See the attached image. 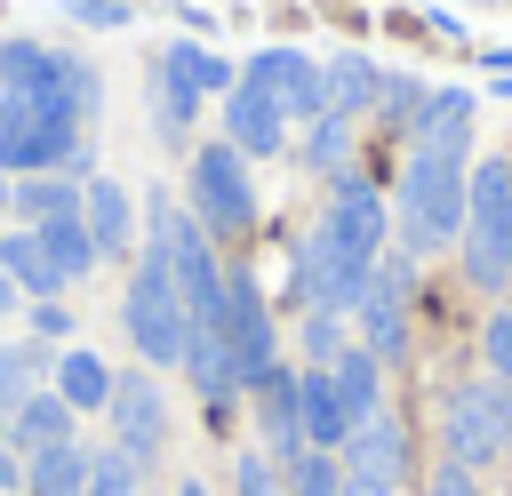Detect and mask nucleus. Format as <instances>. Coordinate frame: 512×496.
Instances as JSON below:
<instances>
[{
	"instance_id": "f257e3e1",
	"label": "nucleus",
	"mask_w": 512,
	"mask_h": 496,
	"mask_svg": "<svg viewBox=\"0 0 512 496\" xmlns=\"http://www.w3.org/2000/svg\"><path fill=\"white\" fill-rule=\"evenodd\" d=\"M464 184H472V160L464 152H432V144H408V168H400V256H440L448 240H464Z\"/></svg>"
},
{
	"instance_id": "f03ea898",
	"label": "nucleus",
	"mask_w": 512,
	"mask_h": 496,
	"mask_svg": "<svg viewBox=\"0 0 512 496\" xmlns=\"http://www.w3.org/2000/svg\"><path fill=\"white\" fill-rule=\"evenodd\" d=\"M120 320H128V344L152 360V368H184V336H192V312L168 280V264L144 248L136 272H128V296H120Z\"/></svg>"
},
{
	"instance_id": "7ed1b4c3",
	"label": "nucleus",
	"mask_w": 512,
	"mask_h": 496,
	"mask_svg": "<svg viewBox=\"0 0 512 496\" xmlns=\"http://www.w3.org/2000/svg\"><path fill=\"white\" fill-rule=\"evenodd\" d=\"M192 216L208 232H248L256 224V184H248V160L232 144H200L192 152Z\"/></svg>"
},
{
	"instance_id": "20e7f679",
	"label": "nucleus",
	"mask_w": 512,
	"mask_h": 496,
	"mask_svg": "<svg viewBox=\"0 0 512 496\" xmlns=\"http://www.w3.org/2000/svg\"><path fill=\"white\" fill-rule=\"evenodd\" d=\"M408 288H416V272H408V256H376V272H368V288H360V344L376 352V360H400L408 352Z\"/></svg>"
},
{
	"instance_id": "39448f33",
	"label": "nucleus",
	"mask_w": 512,
	"mask_h": 496,
	"mask_svg": "<svg viewBox=\"0 0 512 496\" xmlns=\"http://www.w3.org/2000/svg\"><path fill=\"white\" fill-rule=\"evenodd\" d=\"M216 336L240 368V384H256L272 368V312H264V288L256 272H224V312H216Z\"/></svg>"
},
{
	"instance_id": "423d86ee",
	"label": "nucleus",
	"mask_w": 512,
	"mask_h": 496,
	"mask_svg": "<svg viewBox=\"0 0 512 496\" xmlns=\"http://www.w3.org/2000/svg\"><path fill=\"white\" fill-rule=\"evenodd\" d=\"M104 416H112V448L128 456V464H152L160 448H168V400H160V384L136 368V376H112V400H104Z\"/></svg>"
},
{
	"instance_id": "0eeeda50",
	"label": "nucleus",
	"mask_w": 512,
	"mask_h": 496,
	"mask_svg": "<svg viewBox=\"0 0 512 496\" xmlns=\"http://www.w3.org/2000/svg\"><path fill=\"white\" fill-rule=\"evenodd\" d=\"M240 80L256 88V96H272L288 120H312V112H328V88H320V64L304 56V48H256L248 64H240Z\"/></svg>"
},
{
	"instance_id": "6e6552de",
	"label": "nucleus",
	"mask_w": 512,
	"mask_h": 496,
	"mask_svg": "<svg viewBox=\"0 0 512 496\" xmlns=\"http://www.w3.org/2000/svg\"><path fill=\"white\" fill-rule=\"evenodd\" d=\"M320 232H328L344 256L376 264V256H384V192L360 184L352 168H336V192H328V208H320Z\"/></svg>"
},
{
	"instance_id": "1a4fd4ad",
	"label": "nucleus",
	"mask_w": 512,
	"mask_h": 496,
	"mask_svg": "<svg viewBox=\"0 0 512 496\" xmlns=\"http://www.w3.org/2000/svg\"><path fill=\"white\" fill-rule=\"evenodd\" d=\"M368 272H376V264L344 256L328 232H312V240H304V256H296V296H304V312H352V304H360V288H368Z\"/></svg>"
},
{
	"instance_id": "9d476101",
	"label": "nucleus",
	"mask_w": 512,
	"mask_h": 496,
	"mask_svg": "<svg viewBox=\"0 0 512 496\" xmlns=\"http://www.w3.org/2000/svg\"><path fill=\"white\" fill-rule=\"evenodd\" d=\"M440 440H448V464H464V472H480V464L504 456V424L488 408V384H456L440 400Z\"/></svg>"
},
{
	"instance_id": "9b49d317",
	"label": "nucleus",
	"mask_w": 512,
	"mask_h": 496,
	"mask_svg": "<svg viewBox=\"0 0 512 496\" xmlns=\"http://www.w3.org/2000/svg\"><path fill=\"white\" fill-rule=\"evenodd\" d=\"M224 144L240 152V160H272L280 144H288V112L272 104V96H256L248 80L224 96Z\"/></svg>"
},
{
	"instance_id": "f8f14e48",
	"label": "nucleus",
	"mask_w": 512,
	"mask_h": 496,
	"mask_svg": "<svg viewBox=\"0 0 512 496\" xmlns=\"http://www.w3.org/2000/svg\"><path fill=\"white\" fill-rule=\"evenodd\" d=\"M248 392H256V424H264V448H272V464H288V456H304L312 440H304V408H296V376H288V368L272 360V368H264V376L248 384Z\"/></svg>"
},
{
	"instance_id": "ddd939ff",
	"label": "nucleus",
	"mask_w": 512,
	"mask_h": 496,
	"mask_svg": "<svg viewBox=\"0 0 512 496\" xmlns=\"http://www.w3.org/2000/svg\"><path fill=\"white\" fill-rule=\"evenodd\" d=\"M80 216H88L96 256H128V240L144 232V224H136V200H128L120 176H88V184H80Z\"/></svg>"
},
{
	"instance_id": "4468645a",
	"label": "nucleus",
	"mask_w": 512,
	"mask_h": 496,
	"mask_svg": "<svg viewBox=\"0 0 512 496\" xmlns=\"http://www.w3.org/2000/svg\"><path fill=\"white\" fill-rule=\"evenodd\" d=\"M184 376H192V392L208 400V408H232L248 384H240V368H232V352H224V336L216 328H192L184 336Z\"/></svg>"
},
{
	"instance_id": "2eb2a0df",
	"label": "nucleus",
	"mask_w": 512,
	"mask_h": 496,
	"mask_svg": "<svg viewBox=\"0 0 512 496\" xmlns=\"http://www.w3.org/2000/svg\"><path fill=\"white\" fill-rule=\"evenodd\" d=\"M336 464L344 472H368V480H400L408 472V432L392 416H368V424H352V440H344Z\"/></svg>"
},
{
	"instance_id": "dca6fc26",
	"label": "nucleus",
	"mask_w": 512,
	"mask_h": 496,
	"mask_svg": "<svg viewBox=\"0 0 512 496\" xmlns=\"http://www.w3.org/2000/svg\"><path fill=\"white\" fill-rule=\"evenodd\" d=\"M320 88H328V112H336V120H360V112H376L384 72H376L368 56H352V48H344V56H328V64H320Z\"/></svg>"
},
{
	"instance_id": "f3484780",
	"label": "nucleus",
	"mask_w": 512,
	"mask_h": 496,
	"mask_svg": "<svg viewBox=\"0 0 512 496\" xmlns=\"http://www.w3.org/2000/svg\"><path fill=\"white\" fill-rule=\"evenodd\" d=\"M48 392H64V408H72V416H96V408L112 400V368H104L96 352L64 344V352H56V368H48Z\"/></svg>"
},
{
	"instance_id": "a211bd4d",
	"label": "nucleus",
	"mask_w": 512,
	"mask_h": 496,
	"mask_svg": "<svg viewBox=\"0 0 512 496\" xmlns=\"http://www.w3.org/2000/svg\"><path fill=\"white\" fill-rule=\"evenodd\" d=\"M32 232H40V248H48V264H56L64 280H88V272L104 264V256H96V240H88V216H80V208H56V216H40Z\"/></svg>"
},
{
	"instance_id": "6ab92c4d",
	"label": "nucleus",
	"mask_w": 512,
	"mask_h": 496,
	"mask_svg": "<svg viewBox=\"0 0 512 496\" xmlns=\"http://www.w3.org/2000/svg\"><path fill=\"white\" fill-rule=\"evenodd\" d=\"M296 408H304V440H312V448H344V440H352V416H344L328 368H304V376H296Z\"/></svg>"
},
{
	"instance_id": "aec40b11",
	"label": "nucleus",
	"mask_w": 512,
	"mask_h": 496,
	"mask_svg": "<svg viewBox=\"0 0 512 496\" xmlns=\"http://www.w3.org/2000/svg\"><path fill=\"white\" fill-rule=\"evenodd\" d=\"M8 440L32 456V448H56V440H72V408H64V392H24L16 408H8Z\"/></svg>"
},
{
	"instance_id": "412c9836",
	"label": "nucleus",
	"mask_w": 512,
	"mask_h": 496,
	"mask_svg": "<svg viewBox=\"0 0 512 496\" xmlns=\"http://www.w3.org/2000/svg\"><path fill=\"white\" fill-rule=\"evenodd\" d=\"M328 384H336L344 416H352V424H368V416H376V384H384V360H376L368 344H344V352L328 360Z\"/></svg>"
},
{
	"instance_id": "4be33fe9",
	"label": "nucleus",
	"mask_w": 512,
	"mask_h": 496,
	"mask_svg": "<svg viewBox=\"0 0 512 496\" xmlns=\"http://www.w3.org/2000/svg\"><path fill=\"white\" fill-rule=\"evenodd\" d=\"M408 144L464 152V144H472V88H432V104H424V120H416V136H408Z\"/></svg>"
},
{
	"instance_id": "5701e85b",
	"label": "nucleus",
	"mask_w": 512,
	"mask_h": 496,
	"mask_svg": "<svg viewBox=\"0 0 512 496\" xmlns=\"http://www.w3.org/2000/svg\"><path fill=\"white\" fill-rule=\"evenodd\" d=\"M24 488L32 496H88V448H72V440L32 448L24 456Z\"/></svg>"
},
{
	"instance_id": "b1692460",
	"label": "nucleus",
	"mask_w": 512,
	"mask_h": 496,
	"mask_svg": "<svg viewBox=\"0 0 512 496\" xmlns=\"http://www.w3.org/2000/svg\"><path fill=\"white\" fill-rule=\"evenodd\" d=\"M0 272H8L24 296H56V288H64V272L48 264L40 232H0Z\"/></svg>"
},
{
	"instance_id": "393cba45",
	"label": "nucleus",
	"mask_w": 512,
	"mask_h": 496,
	"mask_svg": "<svg viewBox=\"0 0 512 496\" xmlns=\"http://www.w3.org/2000/svg\"><path fill=\"white\" fill-rule=\"evenodd\" d=\"M160 72H168V80H184V88H200V96H232V88H240V72H232L224 56H208V48H192V40L160 48Z\"/></svg>"
},
{
	"instance_id": "a878e982",
	"label": "nucleus",
	"mask_w": 512,
	"mask_h": 496,
	"mask_svg": "<svg viewBox=\"0 0 512 496\" xmlns=\"http://www.w3.org/2000/svg\"><path fill=\"white\" fill-rule=\"evenodd\" d=\"M56 368V352L40 344V336H24V344H0V424H8V408L24 400V392H40V376Z\"/></svg>"
},
{
	"instance_id": "bb28decb",
	"label": "nucleus",
	"mask_w": 512,
	"mask_h": 496,
	"mask_svg": "<svg viewBox=\"0 0 512 496\" xmlns=\"http://www.w3.org/2000/svg\"><path fill=\"white\" fill-rule=\"evenodd\" d=\"M424 104H432V88H424L416 72H384V96H376V112H384V128H392V136H416Z\"/></svg>"
},
{
	"instance_id": "cd10ccee",
	"label": "nucleus",
	"mask_w": 512,
	"mask_h": 496,
	"mask_svg": "<svg viewBox=\"0 0 512 496\" xmlns=\"http://www.w3.org/2000/svg\"><path fill=\"white\" fill-rule=\"evenodd\" d=\"M8 208H24V216L40 224V216H56V208H80V184H72L64 168H48V176H24V184L8 192Z\"/></svg>"
},
{
	"instance_id": "c85d7f7f",
	"label": "nucleus",
	"mask_w": 512,
	"mask_h": 496,
	"mask_svg": "<svg viewBox=\"0 0 512 496\" xmlns=\"http://www.w3.org/2000/svg\"><path fill=\"white\" fill-rule=\"evenodd\" d=\"M344 152H352V120L312 112V120H304V160H312V168H344Z\"/></svg>"
},
{
	"instance_id": "c756f323",
	"label": "nucleus",
	"mask_w": 512,
	"mask_h": 496,
	"mask_svg": "<svg viewBox=\"0 0 512 496\" xmlns=\"http://www.w3.org/2000/svg\"><path fill=\"white\" fill-rule=\"evenodd\" d=\"M232 496H288V480H280V464L264 448H240L232 456Z\"/></svg>"
},
{
	"instance_id": "7c9ffc66",
	"label": "nucleus",
	"mask_w": 512,
	"mask_h": 496,
	"mask_svg": "<svg viewBox=\"0 0 512 496\" xmlns=\"http://www.w3.org/2000/svg\"><path fill=\"white\" fill-rule=\"evenodd\" d=\"M136 472H144V464H128L120 448H104V456H88V496H144Z\"/></svg>"
},
{
	"instance_id": "2f4dec72",
	"label": "nucleus",
	"mask_w": 512,
	"mask_h": 496,
	"mask_svg": "<svg viewBox=\"0 0 512 496\" xmlns=\"http://www.w3.org/2000/svg\"><path fill=\"white\" fill-rule=\"evenodd\" d=\"M304 352H312V368H328L344 352V312H304Z\"/></svg>"
},
{
	"instance_id": "473e14b6",
	"label": "nucleus",
	"mask_w": 512,
	"mask_h": 496,
	"mask_svg": "<svg viewBox=\"0 0 512 496\" xmlns=\"http://www.w3.org/2000/svg\"><path fill=\"white\" fill-rule=\"evenodd\" d=\"M480 352H488V376H512V304L480 328Z\"/></svg>"
},
{
	"instance_id": "72a5a7b5",
	"label": "nucleus",
	"mask_w": 512,
	"mask_h": 496,
	"mask_svg": "<svg viewBox=\"0 0 512 496\" xmlns=\"http://www.w3.org/2000/svg\"><path fill=\"white\" fill-rule=\"evenodd\" d=\"M32 336H40V344H64V336H72V312H64L56 296H32Z\"/></svg>"
},
{
	"instance_id": "f704fd0d",
	"label": "nucleus",
	"mask_w": 512,
	"mask_h": 496,
	"mask_svg": "<svg viewBox=\"0 0 512 496\" xmlns=\"http://www.w3.org/2000/svg\"><path fill=\"white\" fill-rule=\"evenodd\" d=\"M72 24H128V0H64Z\"/></svg>"
},
{
	"instance_id": "c9c22d12",
	"label": "nucleus",
	"mask_w": 512,
	"mask_h": 496,
	"mask_svg": "<svg viewBox=\"0 0 512 496\" xmlns=\"http://www.w3.org/2000/svg\"><path fill=\"white\" fill-rule=\"evenodd\" d=\"M432 496H480V480H472L464 464H440V472H432Z\"/></svg>"
},
{
	"instance_id": "e433bc0d",
	"label": "nucleus",
	"mask_w": 512,
	"mask_h": 496,
	"mask_svg": "<svg viewBox=\"0 0 512 496\" xmlns=\"http://www.w3.org/2000/svg\"><path fill=\"white\" fill-rule=\"evenodd\" d=\"M488 408H496V424H504V448H512V376H488Z\"/></svg>"
},
{
	"instance_id": "4c0bfd02",
	"label": "nucleus",
	"mask_w": 512,
	"mask_h": 496,
	"mask_svg": "<svg viewBox=\"0 0 512 496\" xmlns=\"http://www.w3.org/2000/svg\"><path fill=\"white\" fill-rule=\"evenodd\" d=\"M8 488H24V448H16V440H0V496H8Z\"/></svg>"
},
{
	"instance_id": "58836bf2",
	"label": "nucleus",
	"mask_w": 512,
	"mask_h": 496,
	"mask_svg": "<svg viewBox=\"0 0 512 496\" xmlns=\"http://www.w3.org/2000/svg\"><path fill=\"white\" fill-rule=\"evenodd\" d=\"M24 304H32V296H24V288H16V280H8V272H0V320H16V312H24Z\"/></svg>"
},
{
	"instance_id": "ea45409f",
	"label": "nucleus",
	"mask_w": 512,
	"mask_h": 496,
	"mask_svg": "<svg viewBox=\"0 0 512 496\" xmlns=\"http://www.w3.org/2000/svg\"><path fill=\"white\" fill-rule=\"evenodd\" d=\"M344 496H392V480H368V472H344Z\"/></svg>"
},
{
	"instance_id": "a19ab883",
	"label": "nucleus",
	"mask_w": 512,
	"mask_h": 496,
	"mask_svg": "<svg viewBox=\"0 0 512 496\" xmlns=\"http://www.w3.org/2000/svg\"><path fill=\"white\" fill-rule=\"evenodd\" d=\"M176 496H208V488H200V480H176Z\"/></svg>"
},
{
	"instance_id": "79ce46f5",
	"label": "nucleus",
	"mask_w": 512,
	"mask_h": 496,
	"mask_svg": "<svg viewBox=\"0 0 512 496\" xmlns=\"http://www.w3.org/2000/svg\"><path fill=\"white\" fill-rule=\"evenodd\" d=\"M8 192H16V184H8V176H0V208H8Z\"/></svg>"
},
{
	"instance_id": "37998d69",
	"label": "nucleus",
	"mask_w": 512,
	"mask_h": 496,
	"mask_svg": "<svg viewBox=\"0 0 512 496\" xmlns=\"http://www.w3.org/2000/svg\"><path fill=\"white\" fill-rule=\"evenodd\" d=\"M472 8H488V0H472Z\"/></svg>"
},
{
	"instance_id": "c03bdc74",
	"label": "nucleus",
	"mask_w": 512,
	"mask_h": 496,
	"mask_svg": "<svg viewBox=\"0 0 512 496\" xmlns=\"http://www.w3.org/2000/svg\"><path fill=\"white\" fill-rule=\"evenodd\" d=\"M504 296H512V288H504Z\"/></svg>"
},
{
	"instance_id": "a18cd8bd",
	"label": "nucleus",
	"mask_w": 512,
	"mask_h": 496,
	"mask_svg": "<svg viewBox=\"0 0 512 496\" xmlns=\"http://www.w3.org/2000/svg\"><path fill=\"white\" fill-rule=\"evenodd\" d=\"M504 8H512V0H504Z\"/></svg>"
}]
</instances>
